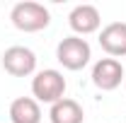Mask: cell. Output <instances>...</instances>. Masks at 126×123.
<instances>
[{"mask_svg":"<svg viewBox=\"0 0 126 123\" xmlns=\"http://www.w3.org/2000/svg\"><path fill=\"white\" fill-rule=\"evenodd\" d=\"M92 58V48L90 44L82 39V36H65L58 41V46H56V61L61 63L65 70H82L87 63Z\"/></svg>","mask_w":126,"mask_h":123,"instance_id":"3","label":"cell"},{"mask_svg":"<svg viewBox=\"0 0 126 123\" xmlns=\"http://www.w3.org/2000/svg\"><path fill=\"white\" fill-rule=\"evenodd\" d=\"M124 87H126V80H124Z\"/></svg>","mask_w":126,"mask_h":123,"instance_id":"10","label":"cell"},{"mask_svg":"<svg viewBox=\"0 0 126 123\" xmlns=\"http://www.w3.org/2000/svg\"><path fill=\"white\" fill-rule=\"evenodd\" d=\"M48 118H51V123H82L85 121V111L75 99L63 97L61 101L51 104Z\"/></svg>","mask_w":126,"mask_h":123,"instance_id":"9","label":"cell"},{"mask_svg":"<svg viewBox=\"0 0 126 123\" xmlns=\"http://www.w3.org/2000/svg\"><path fill=\"white\" fill-rule=\"evenodd\" d=\"M68 24L70 29L75 31V36H87V34H94L102 24V15L99 10L90 5V2H82V5H75L68 15Z\"/></svg>","mask_w":126,"mask_h":123,"instance_id":"6","label":"cell"},{"mask_svg":"<svg viewBox=\"0 0 126 123\" xmlns=\"http://www.w3.org/2000/svg\"><path fill=\"white\" fill-rule=\"evenodd\" d=\"M12 123H41V106L34 97H17L10 104Z\"/></svg>","mask_w":126,"mask_h":123,"instance_id":"8","label":"cell"},{"mask_svg":"<svg viewBox=\"0 0 126 123\" xmlns=\"http://www.w3.org/2000/svg\"><path fill=\"white\" fill-rule=\"evenodd\" d=\"M99 46L109 58L126 56V22H111L99 31Z\"/></svg>","mask_w":126,"mask_h":123,"instance_id":"7","label":"cell"},{"mask_svg":"<svg viewBox=\"0 0 126 123\" xmlns=\"http://www.w3.org/2000/svg\"><path fill=\"white\" fill-rule=\"evenodd\" d=\"M10 19L19 31H41L51 24V12L41 2H34V0H24V2H17L15 7L10 10Z\"/></svg>","mask_w":126,"mask_h":123,"instance_id":"1","label":"cell"},{"mask_svg":"<svg viewBox=\"0 0 126 123\" xmlns=\"http://www.w3.org/2000/svg\"><path fill=\"white\" fill-rule=\"evenodd\" d=\"M126 80V70L116 58H99L92 65V82L102 92H114Z\"/></svg>","mask_w":126,"mask_h":123,"instance_id":"4","label":"cell"},{"mask_svg":"<svg viewBox=\"0 0 126 123\" xmlns=\"http://www.w3.org/2000/svg\"><path fill=\"white\" fill-rule=\"evenodd\" d=\"M32 97L39 104H56L65 97V77L61 70H39L32 77Z\"/></svg>","mask_w":126,"mask_h":123,"instance_id":"2","label":"cell"},{"mask_svg":"<svg viewBox=\"0 0 126 123\" xmlns=\"http://www.w3.org/2000/svg\"><path fill=\"white\" fill-rule=\"evenodd\" d=\"M2 68L12 77H29L36 70V53L27 46H10L2 53Z\"/></svg>","mask_w":126,"mask_h":123,"instance_id":"5","label":"cell"}]
</instances>
